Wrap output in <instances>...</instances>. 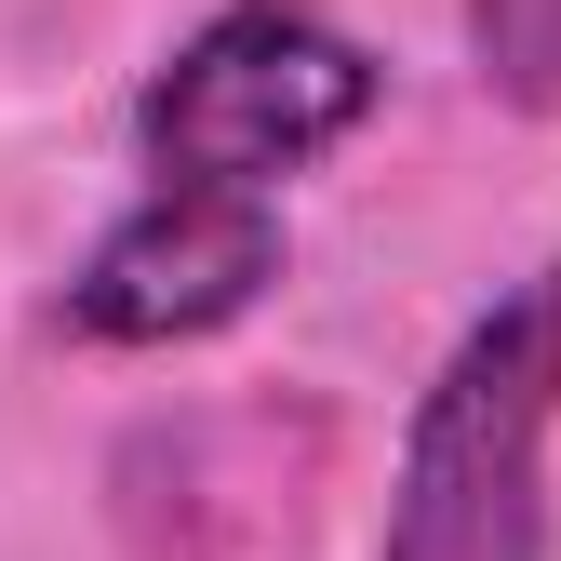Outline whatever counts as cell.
Segmentation results:
<instances>
[{"label":"cell","mask_w":561,"mask_h":561,"mask_svg":"<svg viewBox=\"0 0 561 561\" xmlns=\"http://www.w3.org/2000/svg\"><path fill=\"white\" fill-rule=\"evenodd\" d=\"M267 280H280V201L267 187L148 174V201L107 215L94 254L67 267L54 321L94 334V347H201V334H228Z\"/></svg>","instance_id":"3"},{"label":"cell","mask_w":561,"mask_h":561,"mask_svg":"<svg viewBox=\"0 0 561 561\" xmlns=\"http://www.w3.org/2000/svg\"><path fill=\"white\" fill-rule=\"evenodd\" d=\"M468 67L495 107L548 121L561 107V0H468Z\"/></svg>","instance_id":"4"},{"label":"cell","mask_w":561,"mask_h":561,"mask_svg":"<svg viewBox=\"0 0 561 561\" xmlns=\"http://www.w3.org/2000/svg\"><path fill=\"white\" fill-rule=\"evenodd\" d=\"M375 54L347 41L334 14L308 0H228V14H201L161 67L148 94H134V161L148 174H187V187H267L308 174L321 148L375 121Z\"/></svg>","instance_id":"2"},{"label":"cell","mask_w":561,"mask_h":561,"mask_svg":"<svg viewBox=\"0 0 561 561\" xmlns=\"http://www.w3.org/2000/svg\"><path fill=\"white\" fill-rule=\"evenodd\" d=\"M548 428H561V254L522 295H495L428 375L375 561H548Z\"/></svg>","instance_id":"1"}]
</instances>
